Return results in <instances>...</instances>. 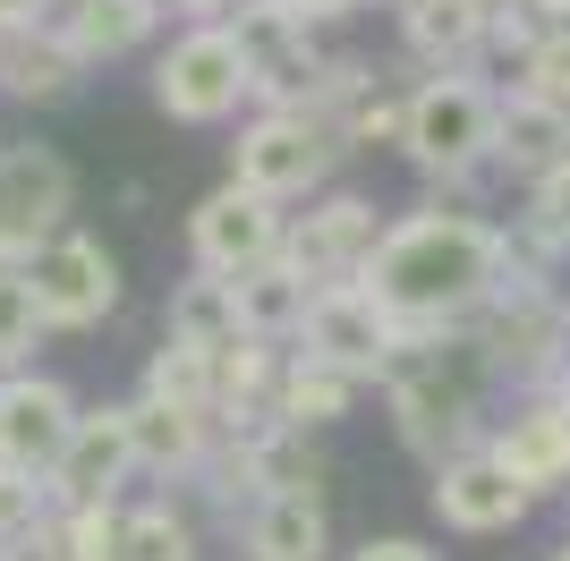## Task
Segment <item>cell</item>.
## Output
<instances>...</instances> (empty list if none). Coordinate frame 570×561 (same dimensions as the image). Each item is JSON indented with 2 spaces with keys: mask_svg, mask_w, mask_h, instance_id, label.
Listing matches in <instances>:
<instances>
[{
  "mask_svg": "<svg viewBox=\"0 0 570 561\" xmlns=\"http://www.w3.org/2000/svg\"><path fill=\"white\" fill-rule=\"evenodd\" d=\"M366 298L401 324H469L502 298V222L476 213H443L417 205L409 222H392L366 264Z\"/></svg>",
  "mask_w": 570,
  "mask_h": 561,
  "instance_id": "obj_1",
  "label": "cell"
},
{
  "mask_svg": "<svg viewBox=\"0 0 570 561\" xmlns=\"http://www.w3.org/2000/svg\"><path fill=\"white\" fill-rule=\"evenodd\" d=\"M494 111H502V94H485L476 77H426V86H409L401 154L426 170V179L469 187L476 170L494 163Z\"/></svg>",
  "mask_w": 570,
  "mask_h": 561,
  "instance_id": "obj_2",
  "label": "cell"
},
{
  "mask_svg": "<svg viewBox=\"0 0 570 561\" xmlns=\"http://www.w3.org/2000/svg\"><path fill=\"white\" fill-rule=\"evenodd\" d=\"M476 341V357H485V374H511V383H528V392H553V374L570 366V306L562 289H511L502 280V298L485 306V315H469L460 324Z\"/></svg>",
  "mask_w": 570,
  "mask_h": 561,
  "instance_id": "obj_3",
  "label": "cell"
},
{
  "mask_svg": "<svg viewBox=\"0 0 570 561\" xmlns=\"http://www.w3.org/2000/svg\"><path fill=\"white\" fill-rule=\"evenodd\" d=\"M341 154H350L341 128H324L315 111H256L230 145V187H247L264 205H289V196H315Z\"/></svg>",
  "mask_w": 570,
  "mask_h": 561,
  "instance_id": "obj_4",
  "label": "cell"
},
{
  "mask_svg": "<svg viewBox=\"0 0 570 561\" xmlns=\"http://www.w3.org/2000/svg\"><path fill=\"white\" fill-rule=\"evenodd\" d=\"M154 102L179 128H214L238 102H256V77H247V51L230 26H179V43L154 60Z\"/></svg>",
  "mask_w": 570,
  "mask_h": 561,
  "instance_id": "obj_5",
  "label": "cell"
},
{
  "mask_svg": "<svg viewBox=\"0 0 570 561\" xmlns=\"http://www.w3.org/2000/svg\"><path fill=\"white\" fill-rule=\"evenodd\" d=\"M69 205H77V170L51 145H0V264H35L51 238H69Z\"/></svg>",
  "mask_w": 570,
  "mask_h": 561,
  "instance_id": "obj_6",
  "label": "cell"
},
{
  "mask_svg": "<svg viewBox=\"0 0 570 561\" xmlns=\"http://www.w3.org/2000/svg\"><path fill=\"white\" fill-rule=\"evenodd\" d=\"M230 35L247 51V77H256V111H307L315 86H324V60H333L315 43V26H298L282 0H247Z\"/></svg>",
  "mask_w": 570,
  "mask_h": 561,
  "instance_id": "obj_7",
  "label": "cell"
},
{
  "mask_svg": "<svg viewBox=\"0 0 570 561\" xmlns=\"http://www.w3.org/2000/svg\"><path fill=\"white\" fill-rule=\"evenodd\" d=\"M375 247H383L375 205H366V196H324V205L289 213L282 264H289V273H307V289H350V280H366Z\"/></svg>",
  "mask_w": 570,
  "mask_h": 561,
  "instance_id": "obj_8",
  "label": "cell"
},
{
  "mask_svg": "<svg viewBox=\"0 0 570 561\" xmlns=\"http://www.w3.org/2000/svg\"><path fill=\"white\" fill-rule=\"evenodd\" d=\"M282 238H289V213L247 196V187H230V179L188 213V256H196V273H214V280H238L256 264H273Z\"/></svg>",
  "mask_w": 570,
  "mask_h": 561,
  "instance_id": "obj_9",
  "label": "cell"
},
{
  "mask_svg": "<svg viewBox=\"0 0 570 561\" xmlns=\"http://www.w3.org/2000/svg\"><path fill=\"white\" fill-rule=\"evenodd\" d=\"M26 280H35V306H43L51 332H95L119 306V256L102 238H86V230L51 238L43 256L26 264Z\"/></svg>",
  "mask_w": 570,
  "mask_h": 561,
  "instance_id": "obj_10",
  "label": "cell"
},
{
  "mask_svg": "<svg viewBox=\"0 0 570 561\" xmlns=\"http://www.w3.org/2000/svg\"><path fill=\"white\" fill-rule=\"evenodd\" d=\"M392 341H401V324L366 298V280H350V289H315L307 332H298V357H324V366L357 374V383H383Z\"/></svg>",
  "mask_w": 570,
  "mask_h": 561,
  "instance_id": "obj_11",
  "label": "cell"
},
{
  "mask_svg": "<svg viewBox=\"0 0 570 561\" xmlns=\"http://www.w3.org/2000/svg\"><path fill=\"white\" fill-rule=\"evenodd\" d=\"M77 392L51 383V374H0V468H26V476H51L60 451L77 434Z\"/></svg>",
  "mask_w": 570,
  "mask_h": 561,
  "instance_id": "obj_12",
  "label": "cell"
},
{
  "mask_svg": "<svg viewBox=\"0 0 570 561\" xmlns=\"http://www.w3.org/2000/svg\"><path fill=\"white\" fill-rule=\"evenodd\" d=\"M426 502H434L443 528H460V537H511V528L537 511V493H528L494 451H460V460H443V468H434V485H426Z\"/></svg>",
  "mask_w": 570,
  "mask_h": 561,
  "instance_id": "obj_13",
  "label": "cell"
},
{
  "mask_svg": "<svg viewBox=\"0 0 570 561\" xmlns=\"http://www.w3.org/2000/svg\"><path fill=\"white\" fill-rule=\"evenodd\" d=\"M485 451H494L511 476H520L537 502H553V493H570V409L553 392H528L511 417L485 434Z\"/></svg>",
  "mask_w": 570,
  "mask_h": 561,
  "instance_id": "obj_14",
  "label": "cell"
},
{
  "mask_svg": "<svg viewBox=\"0 0 570 561\" xmlns=\"http://www.w3.org/2000/svg\"><path fill=\"white\" fill-rule=\"evenodd\" d=\"M128 476H145L137 468V434H128V409H86L77 434H69V451H60V468H51L60 511H77V502H119Z\"/></svg>",
  "mask_w": 570,
  "mask_h": 561,
  "instance_id": "obj_15",
  "label": "cell"
},
{
  "mask_svg": "<svg viewBox=\"0 0 570 561\" xmlns=\"http://www.w3.org/2000/svg\"><path fill=\"white\" fill-rule=\"evenodd\" d=\"M163 18H170V0H60L43 26L77 51V60H86V69H95V60H119V51H137Z\"/></svg>",
  "mask_w": 570,
  "mask_h": 561,
  "instance_id": "obj_16",
  "label": "cell"
},
{
  "mask_svg": "<svg viewBox=\"0 0 570 561\" xmlns=\"http://www.w3.org/2000/svg\"><path fill=\"white\" fill-rule=\"evenodd\" d=\"M494 163L511 170V179H546V170L570 163V111H553V102H537V94H502V111H494Z\"/></svg>",
  "mask_w": 570,
  "mask_h": 561,
  "instance_id": "obj_17",
  "label": "cell"
},
{
  "mask_svg": "<svg viewBox=\"0 0 570 561\" xmlns=\"http://www.w3.org/2000/svg\"><path fill=\"white\" fill-rule=\"evenodd\" d=\"M128 409V434H137V468L145 476H196V468L214 460V417H196V409H163V400H119Z\"/></svg>",
  "mask_w": 570,
  "mask_h": 561,
  "instance_id": "obj_18",
  "label": "cell"
},
{
  "mask_svg": "<svg viewBox=\"0 0 570 561\" xmlns=\"http://www.w3.org/2000/svg\"><path fill=\"white\" fill-rule=\"evenodd\" d=\"M77 86H86V60H77L51 26L0 35V94H9V102H69Z\"/></svg>",
  "mask_w": 570,
  "mask_h": 561,
  "instance_id": "obj_19",
  "label": "cell"
},
{
  "mask_svg": "<svg viewBox=\"0 0 570 561\" xmlns=\"http://www.w3.org/2000/svg\"><path fill=\"white\" fill-rule=\"evenodd\" d=\"M485 35H494V26L476 18L469 0H409V9H401L409 60H426L434 77H469V60L485 51Z\"/></svg>",
  "mask_w": 570,
  "mask_h": 561,
  "instance_id": "obj_20",
  "label": "cell"
},
{
  "mask_svg": "<svg viewBox=\"0 0 570 561\" xmlns=\"http://www.w3.org/2000/svg\"><path fill=\"white\" fill-rule=\"evenodd\" d=\"M163 341H179V350H196V357L238 350V341H247V324H238V289H230V280H214V273L179 280L170 306H163Z\"/></svg>",
  "mask_w": 570,
  "mask_h": 561,
  "instance_id": "obj_21",
  "label": "cell"
},
{
  "mask_svg": "<svg viewBox=\"0 0 570 561\" xmlns=\"http://www.w3.org/2000/svg\"><path fill=\"white\" fill-rule=\"evenodd\" d=\"M238 289V324H247V341H298L307 332V306H315V289H307V273H289L282 256L273 264H256V273H238L230 280Z\"/></svg>",
  "mask_w": 570,
  "mask_h": 561,
  "instance_id": "obj_22",
  "label": "cell"
},
{
  "mask_svg": "<svg viewBox=\"0 0 570 561\" xmlns=\"http://www.w3.org/2000/svg\"><path fill=\"white\" fill-rule=\"evenodd\" d=\"M247 553L256 561H324L333 537H324V493H264L247 511Z\"/></svg>",
  "mask_w": 570,
  "mask_h": 561,
  "instance_id": "obj_23",
  "label": "cell"
},
{
  "mask_svg": "<svg viewBox=\"0 0 570 561\" xmlns=\"http://www.w3.org/2000/svg\"><path fill=\"white\" fill-rule=\"evenodd\" d=\"M357 374L324 366V357H298L289 350V374H282V425H298V434H324V425H341L357 409Z\"/></svg>",
  "mask_w": 570,
  "mask_h": 561,
  "instance_id": "obj_24",
  "label": "cell"
},
{
  "mask_svg": "<svg viewBox=\"0 0 570 561\" xmlns=\"http://www.w3.org/2000/svg\"><path fill=\"white\" fill-rule=\"evenodd\" d=\"M145 400L214 417V357H196V350H179V341H163V350L145 357Z\"/></svg>",
  "mask_w": 570,
  "mask_h": 561,
  "instance_id": "obj_25",
  "label": "cell"
},
{
  "mask_svg": "<svg viewBox=\"0 0 570 561\" xmlns=\"http://www.w3.org/2000/svg\"><path fill=\"white\" fill-rule=\"evenodd\" d=\"M43 306H35V280L18 273V264H0V374H26V357H35V341H43Z\"/></svg>",
  "mask_w": 570,
  "mask_h": 561,
  "instance_id": "obj_26",
  "label": "cell"
},
{
  "mask_svg": "<svg viewBox=\"0 0 570 561\" xmlns=\"http://www.w3.org/2000/svg\"><path fill=\"white\" fill-rule=\"evenodd\" d=\"M119 561H196V528L170 502H137L119 528Z\"/></svg>",
  "mask_w": 570,
  "mask_h": 561,
  "instance_id": "obj_27",
  "label": "cell"
},
{
  "mask_svg": "<svg viewBox=\"0 0 570 561\" xmlns=\"http://www.w3.org/2000/svg\"><path fill=\"white\" fill-rule=\"evenodd\" d=\"M51 511H60V493H51V476H26V468H0V553H9V544H26L35 528H51Z\"/></svg>",
  "mask_w": 570,
  "mask_h": 561,
  "instance_id": "obj_28",
  "label": "cell"
},
{
  "mask_svg": "<svg viewBox=\"0 0 570 561\" xmlns=\"http://www.w3.org/2000/svg\"><path fill=\"white\" fill-rule=\"evenodd\" d=\"M51 528H60V553H69V561H119V528H128V511H119V502H77V511H60Z\"/></svg>",
  "mask_w": 570,
  "mask_h": 561,
  "instance_id": "obj_29",
  "label": "cell"
},
{
  "mask_svg": "<svg viewBox=\"0 0 570 561\" xmlns=\"http://www.w3.org/2000/svg\"><path fill=\"white\" fill-rule=\"evenodd\" d=\"M528 238H546L553 256H570V163L562 170H546V179H528V196H520V213H511Z\"/></svg>",
  "mask_w": 570,
  "mask_h": 561,
  "instance_id": "obj_30",
  "label": "cell"
},
{
  "mask_svg": "<svg viewBox=\"0 0 570 561\" xmlns=\"http://www.w3.org/2000/svg\"><path fill=\"white\" fill-rule=\"evenodd\" d=\"M520 94L570 111V26H546V35H537V51L520 60Z\"/></svg>",
  "mask_w": 570,
  "mask_h": 561,
  "instance_id": "obj_31",
  "label": "cell"
},
{
  "mask_svg": "<svg viewBox=\"0 0 570 561\" xmlns=\"http://www.w3.org/2000/svg\"><path fill=\"white\" fill-rule=\"evenodd\" d=\"M409 137V94H366L341 128V145H401Z\"/></svg>",
  "mask_w": 570,
  "mask_h": 561,
  "instance_id": "obj_32",
  "label": "cell"
},
{
  "mask_svg": "<svg viewBox=\"0 0 570 561\" xmlns=\"http://www.w3.org/2000/svg\"><path fill=\"white\" fill-rule=\"evenodd\" d=\"M350 561H443V553H426L417 537H366V544H357Z\"/></svg>",
  "mask_w": 570,
  "mask_h": 561,
  "instance_id": "obj_33",
  "label": "cell"
},
{
  "mask_svg": "<svg viewBox=\"0 0 570 561\" xmlns=\"http://www.w3.org/2000/svg\"><path fill=\"white\" fill-rule=\"evenodd\" d=\"M282 9H289L298 26H333V18H357L366 0H282Z\"/></svg>",
  "mask_w": 570,
  "mask_h": 561,
  "instance_id": "obj_34",
  "label": "cell"
},
{
  "mask_svg": "<svg viewBox=\"0 0 570 561\" xmlns=\"http://www.w3.org/2000/svg\"><path fill=\"white\" fill-rule=\"evenodd\" d=\"M170 9H179L188 26H230L238 9H247V0H170Z\"/></svg>",
  "mask_w": 570,
  "mask_h": 561,
  "instance_id": "obj_35",
  "label": "cell"
},
{
  "mask_svg": "<svg viewBox=\"0 0 570 561\" xmlns=\"http://www.w3.org/2000/svg\"><path fill=\"white\" fill-rule=\"evenodd\" d=\"M51 0H0V35H26V26H43Z\"/></svg>",
  "mask_w": 570,
  "mask_h": 561,
  "instance_id": "obj_36",
  "label": "cell"
},
{
  "mask_svg": "<svg viewBox=\"0 0 570 561\" xmlns=\"http://www.w3.org/2000/svg\"><path fill=\"white\" fill-rule=\"evenodd\" d=\"M528 18L537 26H570V0H528Z\"/></svg>",
  "mask_w": 570,
  "mask_h": 561,
  "instance_id": "obj_37",
  "label": "cell"
},
{
  "mask_svg": "<svg viewBox=\"0 0 570 561\" xmlns=\"http://www.w3.org/2000/svg\"><path fill=\"white\" fill-rule=\"evenodd\" d=\"M469 9H476L485 26H494V18H511V9H528V0H469ZM485 43H494V35H485Z\"/></svg>",
  "mask_w": 570,
  "mask_h": 561,
  "instance_id": "obj_38",
  "label": "cell"
},
{
  "mask_svg": "<svg viewBox=\"0 0 570 561\" xmlns=\"http://www.w3.org/2000/svg\"><path fill=\"white\" fill-rule=\"evenodd\" d=\"M553 400H562V409H570V366H562V374H553Z\"/></svg>",
  "mask_w": 570,
  "mask_h": 561,
  "instance_id": "obj_39",
  "label": "cell"
},
{
  "mask_svg": "<svg viewBox=\"0 0 570 561\" xmlns=\"http://www.w3.org/2000/svg\"><path fill=\"white\" fill-rule=\"evenodd\" d=\"M553 561H570V544H562V553H553Z\"/></svg>",
  "mask_w": 570,
  "mask_h": 561,
  "instance_id": "obj_40",
  "label": "cell"
},
{
  "mask_svg": "<svg viewBox=\"0 0 570 561\" xmlns=\"http://www.w3.org/2000/svg\"><path fill=\"white\" fill-rule=\"evenodd\" d=\"M392 9H409V0H392Z\"/></svg>",
  "mask_w": 570,
  "mask_h": 561,
  "instance_id": "obj_41",
  "label": "cell"
}]
</instances>
